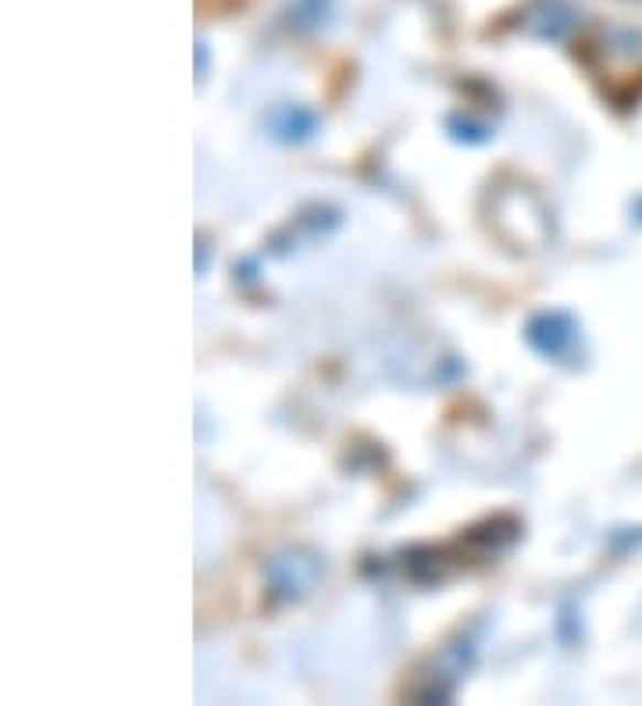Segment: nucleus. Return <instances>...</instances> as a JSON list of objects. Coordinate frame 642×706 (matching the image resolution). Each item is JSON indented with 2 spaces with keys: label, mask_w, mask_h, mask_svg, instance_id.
<instances>
[{
  "label": "nucleus",
  "mask_w": 642,
  "mask_h": 706,
  "mask_svg": "<svg viewBox=\"0 0 642 706\" xmlns=\"http://www.w3.org/2000/svg\"><path fill=\"white\" fill-rule=\"evenodd\" d=\"M525 336L543 357H561L575 343V325L567 314H535Z\"/></svg>",
  "instance_id": "nucleus-1"
},
{
  "label": "nucleus",
  "mask_w": 642,
  "mask_h": 706,
  "mask_svg": "<svg viewBox=\"0 0 642 706\" xmlns=\"http://www.w3.org/2000/svg\"><path fill=\"white\" fill-rule=\"evenodd\" d=\"M268 126H272V132L279 140H307L311 132H315L318 126V118L315 111H304V108H296V104H279V108L268 115Z\"/></svg>",
  "instance_id": "nucleus-2"
}]
</instances>
